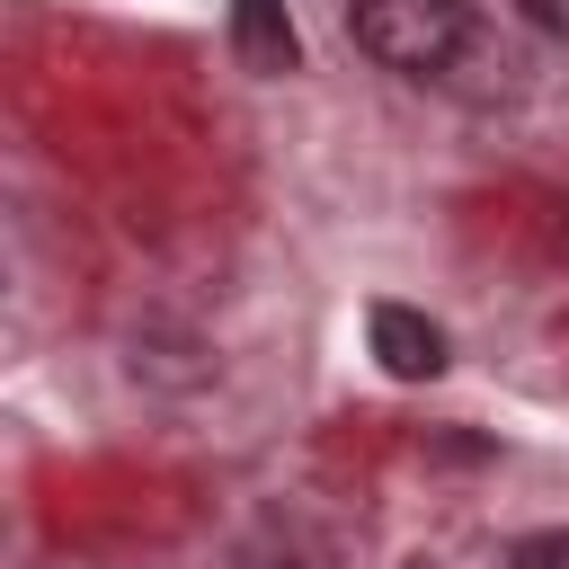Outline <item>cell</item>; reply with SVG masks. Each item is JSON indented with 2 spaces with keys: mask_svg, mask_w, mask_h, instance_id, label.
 <instances>
[{
  "mask_svg": "<svg viewBox=\"0 0 569 569\" xmlns=\"http://www.w3.org/2000/svg\"><path fill=\"white\" fill-rule=\"evenodd\" d=\"M231 53H240V71L284 80V71L302 62V36H293L284 0H231Z\"/></svg>",
  "mask_w": 569,
  "mask_h": 569,
  "instance_id": "cell-3",
  "label": "cell"
},
{
  "mask_svg": "<svg viewBox=\"0 0 569 569\" xmlns=\"http://www.w3.org/2000/svg\"><path fill=\"white\" fill-rule=\"evenodd\" d=\"M365 338H373V356H382L391 382H436L445 373V329L427 311H409V302H373Z\"/></svg>",
  "mask_w": 569,
  "mask_h": 569,
  "instance_id": "cell-2",
  "label": "cell"
},
{
  "mask_svg": "<svg viewBox=\"0 0 569 569\" xmlns=\"http://www.w3.org/2000/svg\"><path fill=\"white\" fill-rule=\"evenodd\" d=\"M347 36H356V53H373L382 71L427 80V71H445V62L471 44V9H462V0H356V9H347Z\"/></svg>",
  "mask_w": 569,
  "mask_h": 569,
  "instance_id": "cell-1",
  "label": "cell"
},
{
  "mask_svg": "<svg viewBox=\"0 0 569 569\" xmlns=\"http://www.w3.org/2000/svg\"><path fill=\"white\" fill-rule=\"evenodd\" d=\"M507 569H569V525H551V533H525V542L507 551Z\"/></svg>",
  "mask_w": 569,
  "mask_h": 569,
  "instance_id": "cell-4",
  "label": "cell"
}]
</instances>
